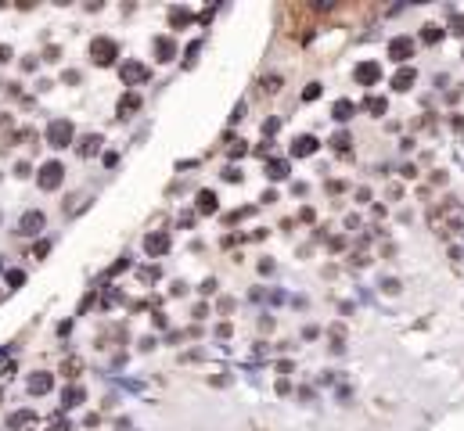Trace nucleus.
Returning a JSON list of instances; mask_svg holds the SVG:
<instances>
[{
    "mask_svg": "<svg viewBox=\"0 0 464 431\" xmlns=\"http://www.w3.org/2000/svg\"><path fill=\"white\" fill-rule=\"evenodd\" d=\"M389 58L392 61L414 58V40H410V36H392V40H389Z\"/></svg>",
    "mask_w": 464,
    "mask_h": 431,
    "instance_id": "f257e3e1",
    "label": "nucleus"
},
{
    "mask_svg": "<svg viewBox=\"0 0 464 431\" xmlns=\"http://www.w3.org/2000/svg\"><path fill=\"white\" fill-rule=\"evenodd\" d=\"M47 137H51V147H65L68 140H72V123H51V130H47Z\"/></svg>",
    "mask_w": 464,
    "mask_h": 431,
    "instance_id": "f03ea898",
    "label": "nucleus"
},
{
    "mask_svg": "<svg viewBox=\"0 0 464 431\" xmlns=\"http://www.w3.org/2000/svg\"><path fill=\"white\" fill-rule=\"evenodd\" d=\"M378 80H381V65H378V61H364V65H356V83L371 87V83H378Z\"/></svg>",
    "mask_w": 464,
    "mask_h": 431,
    "instance_id": "7ed1b4c3",
    "label": "nucleus"
},
{
    "mask_svg": "<svg viewBox=\"0 0 464 431\" xmlns=\"http://www.w3.org/2000/svg\"><path fill=\"white\" fill-rule=\"evenodd\" d=\"M58 183H61V166H58V162H47V166L40 169V187H44V190H54Z\"/></svg>",
    "mask_w": 464,
    "mask_h": 431,
    "instance_id": "20e7f679",
    "label": "nucleus"
},
{
    "mask_svg": "<svg viewBox=\"0 0 464 431\" xmlns=\"http://www.w3.org/2000/svg\"><path fill=\"white\" fill-rule=\"evenodd\" d=\"M90 54H94V61H97V65H108V61L115 58V44H112V40H94Z\"/></svg>",
    "mask_w": 464,
    "mask_h": 431,
    "instance_id": "39448f33",
    "label": "nucleus"
},
{
    "mask_svg": "<svg viewBox=\"0 0 464 431\" xmlns=\"http://www.w3.org/2000/svg\"><path fill=\"white\" fill-rule=\"evenodd\" d=\"M313 151H317V137H309V133L295 137V144H292V154H295V159H306V154H313Z\"/></svg>",
    "mask_w": 464,
    "mask_h": 431,
    "instance_id": "423d86ee",
    "label": "nucleus"
},
{
    "mask_svg": "<svg viewBox=\"0 0 464 431\" xmlns=\"http://www.w3.org/2000/svg\"><path fill=\"white\" fill-rule=\"evenodd\" d=\"M123 80H126V83H140V80H148V68H144L140 61H126V65H123Z\"/></svg>",
    "mask_w": 464,
    "mask_h": 431,
    "instance_id": "0eeeda50",
    "label": "nucleus"
},
{
    "mask_svg": "<svg viewBox=\"0 0 464 431\" xmlns=\"http://www.w3.org/2000/svg\"><path fill=\"white\" fill-rule=\"evenodd\" d=\"M331 115H335V119H338V123H349V119H353V115H356V104L342 97V101H335V108H331Z\"/></svg>",
    "mask_w": 464,
    "mask_h": 431,
    "instance_id": "6e6552de",
    "label": "nucleus"
},
{
    "mask_svg": "<svg viewBox=\"0 0 464 431\" xmlns=\"http://www.w3.org/2000/svg\"><path fill=\"white\" fill-rule=\"evenodd\" d=\"M144 248H148L151 255H162V252L169 248V238H166V233H148V241H144Z\"/></svg>",
    "mask_w": 464,
    "mask_h": 431,
    "instance_id": "1a4fd4ad",
    "label": "nucleus"
},
{
    "mask_svg": "<svg viewBox=\"0 0 464 431\" xmlns=\"http://www.w3.org/2000/svg\"><path fill=\"white\" fill-rule=\"evenodd\" d=\"M414 80H417V72H414V68H400V72L392 75V87H396V90H410Z\"/></svg>",
    "mask_w": 464,
    "mask_h": 431,
    "instance_id": "9d476101",
    "label": "nucleus"
},
{
    "mask_svg": "<svg viewBox=\"0 0 464 431\" xmlns=\"http://www.w3.org/2000/svg\"><path fill=\"white\" fill-rule=\"evenodd\" d=\"M40 226H44V216H40V212H25V216H22V233H36Z\"/></svg>",
    "mask_w": 464,
    "mask_h": 431,
    "instance_id": "9b49d317",
    "label": "nucleus"
},
{
    "mask_svg": "<svg viewBox=\"0 0 464 431\" xmlns=\"http://www.w3.org/2000/svg\"><path fill=\"white\" fill-rule=\"evenodd\" d=\"M364 108H367L371 115H385V108H389V104H385V97H378V94H371V97L364 101Z\"/></svg>",
    "mask_w": 464,
    "mask_h": 431,
    "instance_id": "f8f14e48",
    "label": "nucleus"
},
{
    "mask_svg": "<svg viewBox=\"0 0 464 431\" xmlns=\"http://www.w3.org/2000/svg\"><path fill=\"white\" fill-rule=\"evenodd\" d=\"M198 209H202V212H216V194H212V190H202V194H198Z\"/></svg>",
    "mask_w": 464,
    "mask_h": 431,
    "instance_id": "ddd939ff",
    "label": "nucleus"
},
{
    "mask_svg": "<svg viewBox=\"0 0 464 431\" xmlns=\"http://www.w3.org/2000/svg\"><path fill=\"white\" fill-rule=\"evenodd\" d=\"M331 144H335V151H345V147L353 144V137H349V133L342 130V133H335V137H331Z\"/></svg>",
    "mask_w": 464,
    "mask_h": 431,
    "instance_id": "4468645a",
    "label": "nucleus"
},
{
    "mask_svg": "<svg viewBox=\"0 0 464 431\" xmlns=\"http://www.w3.org/2000/svg\"><path fill=\"white\" fill-rule=\"evenodd\" d=\"M47 388H51V377H47V374H40V377L29 381V391H47Z\"/></svg>",
    "mask_w": 464,
    "mask_h": 431,
    "instance_id": "2eb2a0df",
    "label": "nucleus"
},
{
    "mask_svg": "<svg viewBox=\"0 0 464 431\" xmlns=\"http://www.w3.org/2000/svg\"><path fill=\"white\" fill-rule=\"evenodd\" d=\"M439 36H443V29H439V25H424V32H421V40H424V44H436V40H439Z\"/></svg>",
    "mask_w": 464,
    "mask_h": 431,
    "instance_id": "dca6fc26",
    "label": "nucleus"
},
{
    "mask_svg": "<svg viewBox=\"0 0 464 431\" xmlns=\"http://www.w3.org/2000/svg\"><path fill=\"white\" fill-rule=\"evenodd\" d=\"M302 97H306V101H317V97H320V83H309V87L302 90Z\"/></svg>",
    "mask_w": 464,
    "mask_h": 431,
    "instance_id": "f3484780",
    "label": "nucleus"
},
{
    "mask_svg": "<svg viewBox=\"0 0 464 431\" xmlns=\"http://www.w3.org/2000/svg\"><path fill=\"white\" fill-rule=\"evenodd\" d=\"M284 173H288V166H284V162H270V176H274V180H281Z\"/></svg>",
    "mask_w": 464,
    "mask_h": 431,
    "instance_id": "a211bd4d",
    "label": "nucleus"
},
{
    "mask_svg": "<svg viewBox=\"0 0 464 431\" xmlns=\"http://www.w3.org/2000/svg\"><path fill=\"white\" fill-rule=\"evenodd\" d=\"M97 144H101V137H87V140H83V154H90V151H97Z\"/></svg>",
    "mask_w": 464,
    "mask_h": 431,
    "instance_id": "6ab92c4d",
    "label": "nucleus"
},
{
    "mask_svg": "<svg viewBox=\"0 0 464 431\" xmlns=\"http://www.w3.org/2000/svg\"><path fill=\"white\" fill-rule=\"evenodd\" d=\"M450 29H453V32H460V36H464V15H453V18H450Z\"/></svg>",
    "mask_w": 464,
    "mask_h": 431,
    "instance_id": "aec40b11",
    "label": "nucleus"
}]
</instances>
